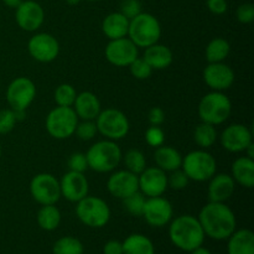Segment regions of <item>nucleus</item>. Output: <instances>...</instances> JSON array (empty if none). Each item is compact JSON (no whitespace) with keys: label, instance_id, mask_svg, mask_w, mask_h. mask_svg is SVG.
<instances>
[{"label":"nucleus","instance_id":"obj_1","mask_svg":"<svg viewBox=\"0 0 254 254\" xmlns=\"http://www.w3.org/2000/svg\"><path fill=\"white\" fill-rule=\"evenodd\" d=\"M205 236L215 241H225L237 228L236 215L225 202L206 203L197 217Z\"/></svg>","mask_w":254,"mask_h":254},{"label":"nucleus","instance_id":"obj_2","mask_svg":"<svg viewBox=\"0 0 254 254\" xmlns=\"http://www.w3.org/2000/svg\"><path fill=\"white\" fill-rule=\"evenodd\" d=\"M205 237V232L195 216L181 215L170 221L169 238L179 250L191 252L203 245Z\"/></svg>","mask_w":254,"mask_h":254},{"label":"nucleus","instance_id":"obj_3","mask_svg":"<svg viewBox=\"0 0 254 254\" xmlns=\"http://www.w3.org/2000/svg\"><path fill=\"white\" fill-rule=\"evenodd\" d=\"M121 148L114 140H99L89 146L86 153L88 169L99 174L114 171L122 161Z\"/></svg>","mask_w":254,"mask_h":254},{"label":"nucleus","instance_id":"obj_4","mask_svg":"<svg viewBox=\"0 0 254 254\" xmlns=\"http://www.w3.org/2000/svg\"><path fill=\"white\" fill-rule=\"evenodd\" d=\"M161 36V26L159 20L149 12H140L129 20L128 37L135 46L146 47L158 44Z\"/></svg>","mask_w":254,"mask_h":254},{"label":"nucleus","instance_id":"obj_5","mask_svg":"<svg viewBox=\"0 0 254 254\" xmlns=\"http://www.w3.org/2000/svg\"><path fill=\"white\" fill-rule=\"evenodd\" d=\"M232 103L223 92L212 91L205 94L198 103V117L201 122L220 126L231 116Z\"/></svg>","mask_w":254,"mask_h":254},{"label":"nucleus","instance_id":"obj_6","mask_svg":"<svg viewBox=\"0 0 254 254\" xmlns=\"http://www.w3.org/2000/svg\"><path fill=\"white\" fill-rule=\"evenodd\" d=\"M181 169L192 181L203 183L208 181L217 170L215 156L206 151V149L192 150L183 158Z\"/></svg>","mask_w":254,"mask_h":254},{"label":"nucleus","instance_id":"obj_7","mask_svg":"<svg viewBox=\"0 0 254 254\" xmlns=\"http://www.w3.org/2000/svg\"><path fill=\"white\" fill-rule=\"evenodd\" d=\"M76 203V216L87 227L102 228L111 220V208L103 198L87 195Z\"/></svg>","mask_w":254,"mask_h":254},{"label":"nucleus","instance_id":"obj_8","mask_svg":"<svg viewBox=\"0 0 254 254\" xmlns=\"http://www.w3.org/2000/svg\"><path fill=\"white\" fill-rule=\"evenodd\" d=\"M78 124V117L72 107H59L52 109L46 117V130L52 138L64 140L72 136Z\"/></svg>","mask_w":254,"mask_h":254},{"label":"nucleus","instance_id":"obj_9","mask_svg":"<svg viewBox=\"0 0 254 254\" xmlns=\"http://www.w3.org/2000/svg\"><path fill=\"white\" fill-rule=\"evenodd\" d=\"M94 122H96L98 133H101L109 140L117 141L119 139H123L130 129V124L126 114L116 108L101 111Z\"/></svg>","mask_w":254,"mask_h":254},{"label":"nucleus","instance_id":"obj_10","mask_svg":"<svg viewBox=\"0 0 254 254\" xmlns=\"http://www.w3.org/2000/svg\"><path fill=\"white\" fill-rule=\"evenodd\" d=\"M30 193L32 198L41 206L56 205L61 198L60 181L52 174H37L31 179Z\"/></svg>","mask_w":254,"mask_h":254},{"label":"nucleus","instance_id":"obj_11","mask_svg":"<svg viewBox=\"0 0 254 254\" xmlns=\"http://www.w3.org/2000/svg\"><path fill=\"white\" fill-rule=\"evenodd\" d=\"M36 97V86L27 77H16L6 88V102L12 111L25 112Z\"/></svg>","mask_w":254,"mask_h":254},{"label":"nucleus","instance_id":"obj_12","mask_svg":"<svg viewBox=\"0 0 254 254\" xmlns=\"http://www.w3.org/2000/svg\"><path fill=\"white\" fill-rule=\"evenodd\" d=\"M138 47L129 37L109 40L104 55L109 64L116 67H128L138 57Z\"/></svg>","mask_w":254,"mask_h":254},{"label":"nucleus","instance_id":"obj_13","mask_svg":"<svg viewBox=\"0 0 254 254\" xmlns=\"http://www.w3.org/2000/svg\"><path fill=\"white\" fill-rule=\"evenodd\" d=\"M30 56L42 64H49L57 59L60 54V44L51 34L40 32L30 37L27 42Z\"/></svg>","mask_w":254,"mask_h":254},{"label":"nucleus","instance_id":"obj_14","mask_svg":"<svg viewBox=\"0 0 254 254\" xmlns=\"http://www.w3.org/2000/svg\"><path fill=\"white\" fill-rule=\"evenodd\" d=\"M141 216L151 227H164V226L169 225L170 221L173 220V205H171L170 201L166 200L163 196L148 197L145 200Z\"/></svg>","mask_w":254,"mask_h":254},{"label":"nucleus","instance_id":"obj_15","mask_svg":"<svg viewBox=\"0 0 254 254\" xmlns=\"http://www.w3.org/2000/svg\"><path fill=\"white\" fill-rule=\"evenodd\" d=\"M139 191L146 197L163 196L168 190V175L158 166L145 168L138 175Z\"/></svg>","mask_w":254,"mask_h":254},{"label":"nucleus","instance_id":"obj_16","mask_svg":"<svg viewBox=\"0 0 254 254\" xmlns=\"http://www.w3.org/2000/svg\"><path fill=\"white\" fill-rule=\"evenodd\" d=\"M220 140L223 149L230 153H242L253 143V133L245 124L235 123L222 131Z\"/></svg>","mask_w":254,"mask_h":254},{"label":"nucleus","instance_id":"obj_17","mask_svg":"<svg viewBox=\"0 0 254 254\" xmlns=\"http://www.w3.org/2000/svg\"><path fill=\"white\" fill-rule=\"evenodd\" d=\"M15 20L20 29L34 32L41 27L45 20V11L39 2L34 0H24L15 12Z\"/></svg>","mask_w":254,"mask_h":254},{"label":"nucleus","instance_id":"obj_18","mask_svg":"<svg viewBox=\"0 0 254 254\" xmlns=\"http://www.w3.org/2000/svg\"><path fill=\"white\" fill-rule=\"evenodd\" d=\"M61 197H64L69 202H78L88 195L89 184L83 173L71 171L64 174L60 180Z\"/></svg>","mask_w":254,"mask_h":254},{"label":"nucleus","instance_id":"obj_19","mask_svg":"<svg viewBox=\"0 0 254 254\" xmlns=\"http://www.w3.org/2000/svg\"><path fill=\"white\" fill-rule=\"evenodd\" d=\"M203 81L212 91L223 92L235 82V71L223 62L208 64L203 69Z\"/></svg>","mask_w":254,"mask_h":254},{"label":"nucleus","instance_id":"obj_20","mask_svg":"<svg viewBox=\"0 0 254 254\" xmlns=\"http://www.w3.org/2000/svg\"><path fill=\"white\" fill-rule=\"evenodd\" d=\"M107 189L109 193L117 198L124 200L131 193L139 191L138 175L126 170L114 171L107 181Z\"/></svg>","mask_w":254,"mask_h":254},{"label":"nucleus","instance_id":"obj_21","mask_svg":"<svg viewBox=\"0 0 254 254\" xmlns=\"http://www.w3.org/2000/svg\"><path fill=\"white\" fill-rule=\"evenodd\" d=\"M208 181L207 195L211 202H226L235 192L236 183L228 174H215Z\"/></svg>","mask_w":254,"mask_h":254},{"label":"nucleus","instance_id":"obj_22","mask_svg":"<svg viewBox=\"0 0 254 254\" xmlns=\"http://www.w3.org/2000/svg\"><path fill=\"white\" fill-rule=\"evenodd\" d=\"M72 108L76 112L78 119L82 121H96L102 111L98 97L88 91L77 94Z\"/></svg>","mask_w":254,"mask_h":254},{"label":"nucleus","instance_id":"obj_23","mask_svg":"<svg viewBox=\"0 0 254 254\" xmlns=\"http://www.w3.org/2000/svg\"><path fill=\"white\" fill-rule=\"evenodd\" d=\"M231 176L236 184L246 189L254 186V160L247 156L236 159L231 168Z\"/></svg>","mask_w":254,"mask_h":254},{"label":"nucleus","instance_id":"obj_24","mask_svg":"<svg viewBox=\"0 0 254 254\" xmlns=\"http://www.w3.org/2000/svg\"><path fill=\"white\" fill-rule=\"evenodd\" d=\"M128 29L129 19L124 16L121 11L107 15L102 22V31L109 40H117L128 36Z\"/></svg>","mask_w":254,"mask_h":254},{"label":"nucleus","instance_id":"obj_25","mask_svg":"<svg viewBox=\"0 0 254 254\" xmlns=\"http://www.w3.org/2000/svg\"><path fill=\"white\" fill-rule=\"evenodd\" d=\"M227 240L228 254H254V235L248 228L236 230Z\"/></svg>","mask_w":254,"mask_h":254},{"label":"nucleus","instance_id":"obj_26","mask_svg":"<svg viewBox=\"0 0 254 254\" xmlns=\"http://www.w3.org/2000/svg\"><path fill=\"white\" fill-rule=\"evenodd\" d=\"M143 59L154 69H165L173 64V51L165 45L154 44L146 47Z\"/></svg>","mask_w":254,"mask_h":254},{"label":"nucleus","instance_id":"obj_27","mask_svg":"<svg viewBox=\"0 0 254 254\" xmlns=\"http://www.w3.org/2000/svg\"><path fill=\"white\" fill-rule=\"evenodd\" d=\"M154 160L158 168H160L165 173H171V171L181 169L183 155L173 146H166L163 144L155 148Z\"/></svg>","mask_w":254,"mask_h":254},{"label":"nucleus","instance_id":"obj_28","mask_svg":"<svg viewBox=\"0 0 254 254\" xmlns=\"http://www.w3.org/2000/svg\"><path fill=\"white\" fill-rule=\"evenodd\" d=\"M123 254H155L153 241L141 233H133L122 242Z\"/></svg>","mask_w":254,"mask_h":254},{"label":"nucleus","instance_id":"obj_29","mask_svg":"<svg viewBox=\"0 0 254 254\" xmlns=\"http://www.w3.org/2000/svg\"><path fill=\"white\" fill-rule=\"evenodd\" d=\"M37 225L44 231H55L61 223V212L56 205H44L39 210L36 216Z\"/></svg>","mask_w":254,"mask_h":254},{"label":"nucleus","instance_id":"obj_30","mask_svg":"<svg viewBox=\"0 0 254 254\" xmlns=\"http://www.w3.org/2000/svg\"><path fill=\"white\" fill-rule=\"evenodd\" d=\"M231 46L227 40L222 37H215L208 42L206 47V60L208 64H215V62H223L230 55Z\"/></svg>","mask_w":254,"mask_h":254},{"label":"nucleus","instance_id":"obj_31","mask_svg":"<svg viewBox=\"0 0 254 254\" xmlns=\"http://www.w3.org/2000/svg\"><path fill=\"white\" fill-rule=\"evenodd\" d=\"M193 140L201 149H208L217 140V130L212 124L201 122L193 130Z\"/></svg>","mask_w":254,"mask_h":254},{"label":"nucleus","instance_id":"obj_32","mask_svg":"<svg viewBox=\"0 0 254 254\" xmlns=\"http://www.w3.org/2000/svg\"><path fill=\"white\" fill-rule=\"evenodd\" d=\"M83 243L76 237L64 236L59 238L52 247L54 254H83Z\"/></svg>","mask_w":254,"mask_h":254},{"label":"nucleus","instance_id":"obj_33","mask_svg":"<svg viewBox=\"0 0 254 254\" xmlns=\"http://www.w3.org/2000/svg\"><path fill=\"white\" fill-rule=\"evenodd\" d=\"M126 165L127 170L130 173L139 175L144 169L146 168V159L144 154L138 149H130L126 153V155L122 156Z\"/></svg>","mask_w":254,"mask_h":254},{"label":"nucleus","instance_id":"obj_34","mask_svg":"<svg viewBox=\"0 0 254 254\" xmlns=\"http://www.w3.org/2000/svg\"><path fill=\"white\" fill-rule=\"evenodd\" d=\"M76 97V89L69 83L60 84L55 91V102L59 107H72Z\"/></svg>","mask_w":254,"mask_h":254},{"label":"nucleus","instance_id":"obj_35","mask_svg":"<svg viewBox=\"0 0 254 254\" xmlns=\"http://www.w3.org/2000/svg\"><path fill=\"white\" fill-rule=\"evenodd\" d=\"M145 196L140 192V191H136V192L131 193L130 196L126 197L123 200L124 208L130 213L131 216H135V217H140L143 215L144 205H145Z\"/></svg>","mask_w":254,"mask_h":254},{"label":"nucleus","instance_id":"obj_36","mask_svg":"<svg viewBox=\"0 0 254 254\" xmlns=\"http://www.w3.org/2000/svg\"><path fill=\"white\" fill-rule=\"evenodd\" d=\"M131 76L135 77L136 79H146L153 73V68L148 64V62L143 57H136L130 64H129Z\"/></svg>","mask_w":254,"mask_h":254},{"label":"nucleus","instance_id":"obj_37","mask_svg":"<svg viewBox=\"0 0 254 254\" xmlns=\"http://www.w3.org/2000/svg\"><path fill=\"white\" fill-rule=\"evenodd\" d=\"M74 133L77 134V136H78L81 140H83V141L92 140V139L96 136V134L98 133V130H97L96 122L94 121H82L81 123L77 124Z\"/></svg>","mask_w":254,"mask_h":254},{"label":"nucleus","instance_id":"obj_38","mask_svg":"<svg viewBox=\"0 0 254 254\" xmlns=\"http://www.w3.org/2000/svg\"><path fill=\"white\" fill-rule=\"evenodd\" d=\"M16 123V114L11 108L0 111V134L10 133L15 128Z\"/></svg>","mask_w":254,"mask_h":254},{"label":"nucleus","instance_id":"obj_39","mask_svg":"<svg viewBox=\"0 0 254 254\" xmlns=\"http://www.w3.org/2000/svg\"><path fill=\"white\" fill-rule=\"evenodd\" d=\"M189 181L190 179L184 173L183 169H178L168 175V188H171L173 190H184L189 185Z\"/></svg>","mask_w":254,"mask_h":254},{"label":"nucleus","instance_id":"obj_40","mask_svg":"<svg viewBox=\"0 0 254 254\" xmlns=\"http://www.w3.org/2000/svg\"><path fill=\"white\" fill-rule=\"evenodd\" d=\"M145 140L150 146L158 148V146L163 145L164 141H165V134H164L163 129L160 127L151 126L146 129Z\"/></svg>","mask_w":254,"mask_h":254},{"label":"nucleus","instance_id":"obj_41","mask_svg":"<svg viewBox=\"0 0 254 254\" xmlns=\"http://www.w3.org/2000/svg\"><path fill=\"white\" fill-rule=\"evenodd\" d=\"M68 168L71 171H76V173H84V171L88 169L86 154L83 153L72 154L68 159Z\"/></svg>","mask_w":254,"mask_h":254},{"label":"nucleus","instance_id":"obj_42","mask_svg":"<svg viewBox=\"0 0 254 254\" xmlns=\"http://www.w3.org/2000/svg\"><path fill=\"white\" fill-rule=\"evenodd\" d=\"M121 12L129 20L141 12V5L139 0H123L121 4Z\"/></svg>","mask_w":254,"mask_h":254},{"label":"nucleus","instance_id":"obj_43","mask_svg":"<svg viewBox=\"0 0 254 254\" xmlns=\"http://www.w3.org/2000/svg\"><path fill=\"white\" fill-rule=\"evenodd\" d=\"M237 20L242 24H251L254 20V5L251 2H245L240 5L236 11Z\"/></svg>","mask_w":254,"mask_h":254},{"label":"nucleus","instance_id":"obj_44","mask_svg":"<svg viewBox=\"0 0 254 254\" xmlns=\"http://www.w3.org/2000/svg\"><path fill=\"white\" fill-rule=\"evenodd\" d=\"M148 119L149 123H150L151 126L160 127L161 124L165 122V112H164L160 107H153V108L149 111Z\"/></svg>","mask_w":254,"mask_h":254},{"label":"nucleus","instance_id":"obj_45","mask_svg":"<svg viewBox=\"0 0 254 254\" xmlns=\"http://www.w3.org/2000/svg\"><path fill=\"white\" fill-rule=\"evenodd\" d=\"M207 7L212 14L222 15L227 11L228 5L226 0H207Z\"/></svg>","mask_w":254,"mask_h":254},{"label":"nucleus","instance_id":"obj_46","mask_svg":"<svg viewBox=\"0 0 254 254\" xmlns=\"http://www.w3.org/2000/svg\"><path fill=\"white\" fill-rule=\"evenodd\" d=\"M103 254H123V245L117 240H111L104 245Z\"/></svg>","mask_w":254,"mask_h":254},{"label":"nucleus","instance_id":"obj_47","mask_svg":"<svg viewBox=\"0 0 254 254\" xmlns=\"http://www.w3.org/2000/svg\"><path fill=\"white\" fill-rule=\"evenodd\" d=\"M190 254H212V252H211L208 248L203 247V246H200V247L195 248L193 251H191Z\"/></svg>","mask_w":254,"mask_h":254},{"label":"nucleus","instance_id":"obj_48","mask_svg":"<svg viewBox=\"0 0 254 254\" xmlns=\"http://www.w3.org/2000/svg\"><path fill=\"white\" fill-rule=\"evenodd\" d=\"M22 1H24V0H2V2H4L6 6L14 7V9H16V7L19 6Z\"/></svg>","mask_w":254,"mask_h":254},{"label":"nucleus","instance_id":"obj_49","mask_svg":"<svg viewBox=\"0 0 254 254\" xmlns=\"http://www.w3.org/2000/svg\"><path fill=\"white\" fill-rule=\"evenodd\" d=\"M245 154L247 158H251V159H254V144H250V145L246 148L245 150Z\"/></svg>","mask_w":254,"mask_h":254},{"label":"nucleus","instance_id":"obj_50","mask_svg":"<svg viewBox=\"0 0 254 254\" xmlns=\"http://www.w3.org/2000/svg\"><path fill=\"white\" fill-rule=\"evenodd\" d=\"M79 1H81V0H66L67 4H69V5H77Z\"/></svg>","mask_w":254,"mask_h":254},{"label":"nucleus","instance_id":"obj_51","mask_svg":"<svg viewBox=\"0 0 254 254\" xmlns=\"http://www.w3.org/2000/svg\"><path fill=\"white\" fill-rule=\"evenodd\" d=\"M87 1H98V0H87Z\"/></svg>","mask_w":254,"mask_h":254},{"label":"nucleus","instance_id":"obj_52","mask_svg":"<svg viewBox=\"0 0 254 254\" xmlns=\"http://www.w3.org/2000/svg\"><path fill=\"white\" fill-rule=\"evenodd\" d=\"M0 156H1V146H0Z\"/></svg>","mask_w":254,"mask_h":254}]
</instances>
